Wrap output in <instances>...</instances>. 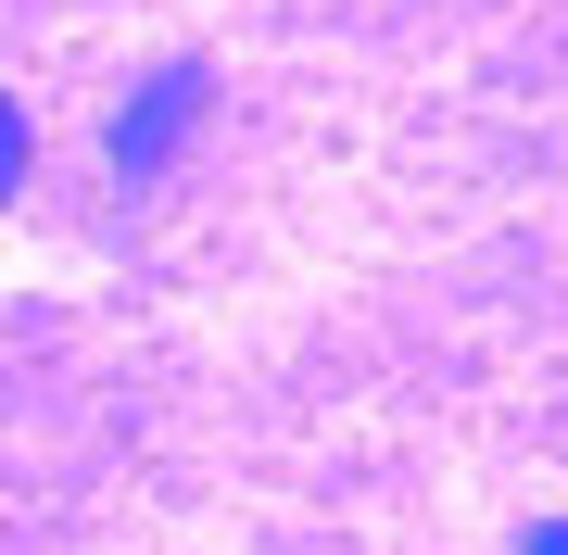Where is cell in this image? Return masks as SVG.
<instances>
[{
	"label": "cell",
	"mask_w": 568,
	"mask_h": 555,
	"mask_svg": "<svg viewBox=\"0 0 568 555\" xmlns=\"http://www.w3.org/2000/svg\"><path fill=\"white\" fill-rule=\"evenodd\" d=\"M26 165H39V126H26V102H13V114H0V177L26 189Z\"/></svg>",
	"instance_id": "obj_2"
},
{
	"label": "cell",
	"mask_w": 568,
	"mask_h": 555,
	"mask_svg": "<svg viewBox=\"0 0 568 555\" xmlns=\"http://www.w3.org/2000/svg\"><path fill=\"white\" fill-rule=\"evenodd\" d=\"M190 126H203V63H152V76L114 102V177L152 189V177L190 152Z\"/></svg>",
	"instance_id": "obj_1"
},
{
	"label": "cell",
	"mask_w": 568,
	"mask_h": 555,
	"mask_svg": "<svg viewBox=\"0 0 568 555\" xmlns=\"http://www.w3.org/2000/svg\"><path fill=\"white\" fill-rule=\"evenodd\" d=\"M518 555H568V517H530V543Z\"/></svg>",
	"instance_id": "obj_3"
}]
</instances>
